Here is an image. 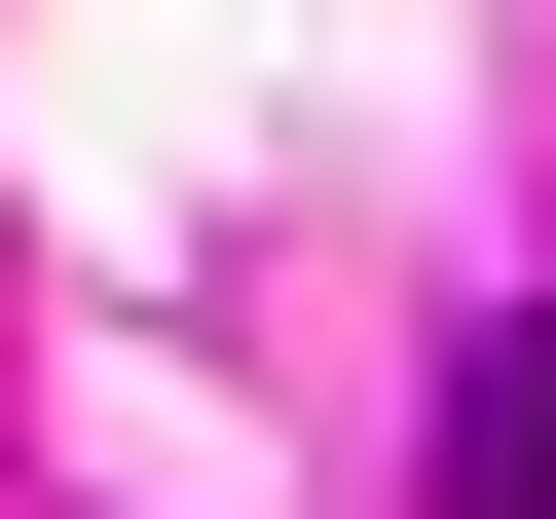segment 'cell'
I'll list each match as a JSON object with an SVG mask.
<instances>
[{"mask_svg": "<svg viewBox=\"0 0 556 519\" xmlns=\"http://www.w3.org/2000/svg\"><path fill=\"white\" fill-rule=\"evenodd\" d=\"M445 519H556V298H519V334L445 371Z\"/></svg>", "mask_w": 556, "mask_h": 519, "instance_id": "1", "label": "cell"}]
</instances>
